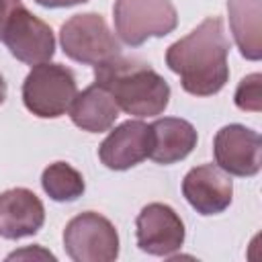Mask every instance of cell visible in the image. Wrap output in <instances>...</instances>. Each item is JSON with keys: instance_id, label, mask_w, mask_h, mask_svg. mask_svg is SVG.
I'll use <instances>...</instances> for the list:
<instances>
[{"instance_id": "obj_19", "label": "cell", "mask_w": 262, "mask_h": 262, "mask_svg": "<svg viewBox=\"0 0 262 262\" xmlns=\"http://www.w3.org/2000/svg\"><path fill=\"white\" fill-rule=\"evenodd\" d=\"M6 92H8V88H6V82H4V76L0 74V104L6 100Z\"/></svg>"}, {"instance_id": "obj_12", "label": "cell", "mask_w": 262, "mask_h": 262, "mask_svg": "<svg viewBox=\"0 0 262 262\" xmlns=\"http://www.w3.org/2000/svg\"><path fill=\"white\" fill-rule=\"evenodd\" d=\"M45 223V207L29 188L0 192V237L20 239L37 233Z\"/></svg>"}, {"instance_id": "obj_2", "label": "cell", "mask_w": 262, "mask_h": 262, "mask_svg": "<svg viewBox=\"0 0 262 262\" xmlns=\"http://www.w3.org/2000/svg\"><path fill=\"white\" fill-rule=\"evenodd\" d=\"M94 84L104 88L119 111L133 117L162 115L170 102L168 82L145 61L117 55L94 66Z\"/></svg>"}, {"instance_id": "obj_18", "label": "cell", "mask_w": 262, "mask_h": 262, "mask_svg": "<svg viewBox=\"0 0 262 262\" xmlns=\"http://www.w3.org/2000/svg\"><path fill=\"white\" fill-rule=\"evenodd\" d=\"M35 2L41 6H47V8H66V6H74V4H84L88 0H35Z\"/></svg>"}, {"instance_id": "obj_3", "label": "cell", "mask_w": 262, "mask_h": 262, "mask_svg": "<svg viewBox=\"0 0 262 262\" xmlns=\"http://www.w3.org/2000/svg\"><path fill=\"white\" fill-rule=\"evenodd\" d=\"M0 41L12 57L29 66L49 61L55 53L51 27L35 16L23 0H0Z\"/></svg>"}, {"instance_id": "obj_10", "label": "cell", "mask_w": 262, "mask_h": 262, "mask_svg": "<svg viewBox=\"0 0 262 262\" xmlns=\"http://www.w3.org/2000/svg\"><path fill=\"white\" fill-rule=\"evenodd\" d=\"M182 194L201 215L223 213L233 199V182L225 170L215 164L194 166L182 180Z\"/></svg>"}, {"instance_id": "obj_13", "label": "cell", "mask_w": 262, "mask_h": 262, "mask_svg": "<svg viewBox=\"0 0 262 262\" xmlns=\"http://www.w3.org/2000/svg\"><path fill=\"white\" fill-rule=\"evenodd\" d=\"M151 149L149 158L156 164L168 166L184 160L196 147V129L178 117H164L149 125Z\"/></svg>"}, {"instance_id": "obj_4", "label": "cell", "mask_w": 262, "mask_h": 262, "mask_svg": "<svg viewBox=\"0 0 262 262\" xmlns=\"http://www.w3.org/2000/svg\"><path fill=\"white\" fill-rule=\"evenodd\" d=\"M78 94L76 76L55 61L37 63L23 82V102L39 119H57L70 111Z\"/></svg>"}, {"instance_id": "obj_8", "label": "cell", "mask_w": 262, "mask_h": 262, "mask_svg": "<svg viewBox=\"0 0 262 262\" xmlns=\"http://www.w3.org/2000/svg\"><path fill=\"white\" fill-rule=\"evenodd\" d=\"M137 246L151 256H172L184 244V223L180 215L164 203L145 205L135 219Z\"/></svg>"}, {"instance_id": "obj_16", "label": "cell", "mask_w": 262, "mask_h": 262, "mask_svg": "<svg viewBox=\"0 0 262 262\" xmlns=\"http://www.w3.org/2000/svg\"><path fill=\"white\" fill-rule=\"evenodd\" d=\"M41 186L49 194V199H53L57 203L76 201L86 190V182H84L82 174L68 162L49 164L41 174Z\"/></svg>"}, {"instance_id": "obj_17", "label": "cell", "mask_w": 262, "mask_h": 262, "mask_svg": "<svg viewBox=\"0 0 262 262\" xmlns=\"http://www.w3.org/2000/svg\"><path fill=\"white\" fill-rule=\"evenodd\" d=\"M233 100H235V106L239 111L260 113L262 111V76L258 72L246 76L237 84Z\"/></svg>"}, {"instance_id": "obj_15", "label": "cell", "mask_w": 262, "mask_h": 262, "mask_svg": "<svg viewBox=\"0 0 262 262\" xmlns=\"http://www.w3.org/2000/svg\"><path fill=\"white\" fill-rule=\"evenodd\" d=\"M229 27L239 53L246 59L262 57V4L260 0H227Z\"/></svg>"}, {"instance_id": "obj_11", "label": "cell", "mask_w": 262, "mask_h": 262, "mask_svg": "<svg viewBox=\"0 0 262 262\" xmlns=\"http://www.w3.org/2000/svg\"><path fill=\"white\" fill-rule=\"evenodd\" d=\"M151 131L143 121H125L115 127L98 147V158L108 170H129L149 158Z\"/></svg>"}, {"instance_id": "obj_6", "label": "cell", "mask_w": 262, "mask_h": 262, "mask_svg": "<svg viewBox=\"0 0 262 262\" xmlns=\"http://www.w3.org/2000/svg\"><path fill=\"white\" fill-rule=\"evenodd\" d=\"M59 43L63 53L84 66H98L121 55V45L98 12L74 14L61 25Z\"/></svg>"}, {"instance_id": "obj_1", "label": "cell", "mask_w": 262, "mask_h": 262, "mask_svg": "<svg viewBox=\"0 0 262 262\" xmlns=\"http://www.w3.org/2000/svg\"><path fill=\"white\" fill-rule=\"evenodd\" d=\"M229 41L219 16H207L186 37L166 51L168 68L180 76L182 88L192 96L217 94L229 80Z\"/></svg>"}, {"instance_id": "obj_9", "label": "cell", "mask_w": 262, "mask_h": 262, "mask_svg": "<svg viewBox=\"0 0 262 262\" xmlns=\"http://www.w3.org/2000/svg\"><path fill=\"white\" fill-rule=\"evenodd\" d=\"M215 162L221 170L233 176H254L262 166V139L244 125H225L213 139Z\"/></svg>"}, {"instance_id": "obj_7", "label": "cell", "mask_w": 262, "mask_h": 262, "mask_svg": "<svg viewBox=\"0 0 262 262\" xmlns=\"http://www.w3.org/2000/svg\"><path fill=\"white\" fill-rule=\"evenodd\" d=\"M63 248L76 262H113L119 256V233L100 213L84 211L68 221Z\"/></svg>"}, {"instance_id": "obj_14", "label": "cell", "mask_w": 262, "mask_h": 262, "mask_svg": "<svg viewBox=\"0 0 262 262\" xmlns=\"http://www.w3.org/2000/svg\"><path fill=\"white\" fill-rule=\"evenodd\" d=\"M117 117H119V106L115 98L98 84H92L80 94H76L70 106L72 123L88 133L108 131L115 125Z\"/></svg>"}, {"instance_id": "obj_5", "label": "cell", "mask_w": 262, "mask_h": 262, "mask_svg": "<svg viewBox=\"0 0 262 262\" xmlns=\"http://www.w3.org/2000/svg\"><path fill=\"white\" fill-rule=\"evenodd\" d=\"M113 20L119 39L139 47L151 37H166L178 25L172 0H115Z\"/></svg>"}]
</instances>
